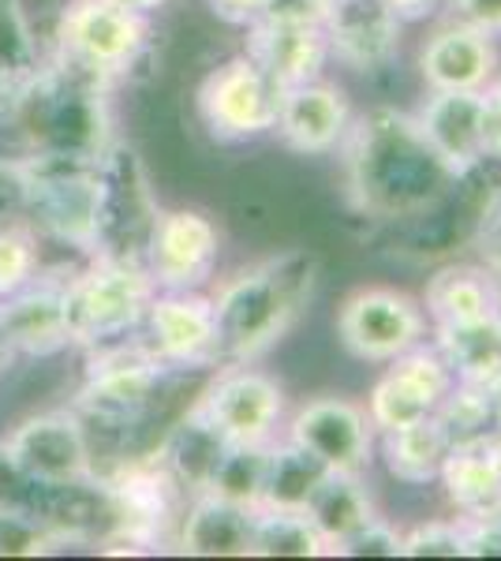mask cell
<instances>
[{"mask_svg": "<svg viewBox=\"0 0 501 561\" xmlns=\"http://www.w3.org/2000/svg\"><path fill=\"white\" fill-rule=\"evenodd\" d=\"M337 150L344 153L352 206L382 225L419 221L457 184V173L434 153L415 116L400 108L352 116Z\"/></svg>", "mask_w": 501, "mask_h": 561, "instance_id": "1", "label": "cell"}, {"mask_svg": "<svg viewBox=\"0 0 501 561\" xmlns=\"http://www.w3.org/2000/svg\"><path fill=\"white\" fill-rule=\"evenodd\" d=\"M109 90L83 68L42 57L0 102V158H102L116 139Z\"/></svg>", "mask_w": 501, "mask_h": 561, "instance_id": "2", "label": "cell"}, {"mask_svg": "<svg viewBox=\"0 0 501 561\" xmlns=\"http://www.w3.org/2000/svg\"><path fill=\"white\" fill-rule=\"evenodd\" d=\"M318 277H322V259L315 251L285 248L225 280L217 296H209L217 314L221 364H254L270 348H277L311 307Z\"/></svg>", "mask_w": 501, "mask_h": 561, "instance_id": "3", "label": "cell"}, {"mask_svg": "<svg viewBox=\"0 0 501 561\" xmlns=\"http://www.w3.org/2000/svg\"><path fill=\"white\" fill-rule=\"evenodd\" d=\"M20 221L42 243L90 255L98 221V158H20Z\"/></svg>", "mask_w": 501, "mask_h": 561, "instance_id": "4", "label": "cell"}, {"mask_svg": "<svg viewBox=\"0 0 501 561\" xmlns=\"http://www.w3.org/2000/svg\"><path fill=\"white\" fill-rule=\"evenodd\" d=\"M153 293L158 288L143 262L87 255L83 266L68 274L71 348L87 352L139 333Z\"/></svg>", "mask_w": 501, "mask_h": 561, "instance_id": "5", "label": "cell"}, {"mask_svg": "<svg viewBox=\"0 0 501 561\" xmlns=\"http://www.w3.org/2000/svg\"><path fill=\"white\" fill-rule=\"evenodd\" d=\"M150 15L109 0H68L53 20L49 57L116 83L143 60L150 45Z\"/></svg>", "mask_w": 501, "mask_h": 561, "instance_id": "6", "label": "cell"}, {"mask_svg": "<svg viewBox=\"0 0 501 561\" xmlns=\"http://www.w3.org/2000/svg\"><path fill=\"white\" fill-rule=\"evenodd\" d=\"M158 214L161 206L139 150L113 139V147L98 158V221L90 255L143 262Z\"/></svg>", "mask_w": 501, "mask_h": 561, "instance_id": "7", "label": "cell"}, {"mask_svg": "<svg viewBox=\"0 0 501 561\" xmlns=\"http://www.w3.org/2000/svg\"><path fill=\"white\" fill-rule=\"evenodd\" d=\"M0 468L15 483H76L94 476V449L76 409L34 412L0 438Z\"/></svg>", "mask_w": 501, "mask_h": 561, "instance_id": "8", "label": "cell"}, {"mask_svg": "<svg viewBox=\"0 0 501 561\" xmlns=\"http://www.w3.org/2000/svg\"><path fill=\"white\" fill-rule=\"evenodd\" d=\"M277 105L281 87L243 53L206 71L195 90L198 121L217 142H254L273 135Z\"/></svg>", "mask_w": 501, "mask_h": 561, "instance_id": "9", "label": "cell"}, {"mask_svg": "<svg viewBox=\"0 0 501 561\" xmlns=\"http://www.w3.org/2000/svg\"><path fill=\"white\" fill-rule=\"evenodd\" d=\"M243 57H251L281 90L322 79L330 65L322 15L304 0H281L277 8L243 26Z\"/></svg>", "mask_w": 501, "mask_h": 561, "instance_id": "10", "label": "cell"}, {"mask_svg": "<svg viewBox=\"0 0 501 561\" xmlns=\"http://www.w3.org/2000/svg\"><path fill=\"white\" fill-rule=\"evenodd\" d=\"M431 322L423 304L397 288H355L337 311V337L363 364H389L408 348L423 345Z\"/></svg>", "mask_w": 501, "mask_h": 561, "instance_id": "11", "label": "cell"}, {"mask_svg": "<svg viewBox=\"0 0 501 561\" xmlns=\"http://www.w3.org/2000/svg\"><path fill=\"white\" fill-rule=\"evenodd\" d=\"M221 259V229L203 210H161L143 266L161 293H198Z\"/></svg>", "mask_w": 501, "mask_h": 561, "instance_id": "12", "label": "cell"}, {"mask_svg": "<svg viewBox=\"0 0 501 561\" xmlns=\"http://www.w3.org/2000/svg\"><path fill=\"white\" fill-rule=\"evenodd\" d=\"M139 337L172 370H206L221 364L214 300L198 293H153Z\"/></svg>", "mask_w": 501, "mask_h": 561, "instance_id": "13", "label": "cell"}, {"mask_svg": "<svg viewBox=\"0 0 501 561\" xmlns=\"http://www.w3.org/2000/svg\"><path fill=\"white\" fill-rule=\"evenodd\" d=\"M453 370L445 367L442 352L423 341V345L408 348L405 356L389 359L386 375L378 378L367 397V415L375 423V434L397 431L408 423H419L442 404V397L453 389Z\"/></svg>", "mask_w": 501, "mask_h": 561, "instance_id": "14", "label": "cell"}, {"mask_svg": "<svg viewBox=\"0 0 501 561\" xmlns=\"http://www.w3.org/2000/svg\"><path fill=\"white\" fill-rule=\"evenodd\" d=\"M198 409L209 415V423L229 442L262 446V442H273V434H277V423L285 415V393L262 370L232 364L198 393Z\"/></svg>", "mask_w": 501, "mask_h": 561, "instance_id": "15", "label": "cell"}, {"mask_svg": "<svg viewBox=\"0 0 501 561\" xmlns=\"http://www.w3.org/2000/svg\"><path fill=\"white\" fill-rule=\"evenodd\" d=\"M288 442L307 449L326 468L363 472L375 454V423L367 409L344 397H318L304 404L288 423Z\"/></svg>", "mask_w": 501, "mask_h": 561, "instance_id": "16", "label": "cell"}, {"mask_svg": "<svg viewBox=\"0 0 501 561\" xmlns=\"http://www.w3.org/2000/svg\"><path fill=\"white\" fill-rule=\"evenodd\" d=\"M330 60L355 76H382L394 68L405 23L382 0H337L322 12Z\"/></svg>", "mask_w": 501, "mask_h": 561, "instance_id": "17", "label": "cell"}, {"mask_svg": "<svg viewBox=\"0 0 501 561\" xmlns=\"http://www.w3.org/2000/svg\"><path fill=\"white\" fill-rule=\"evenodd\" d=\"M0 325H4V337L12 345L15 359H45L71 348L68 277L38 274L20 293L4 296L0 300Z\"/></svg>", "mask_w": 501, "mask_h": 561, "instance_id": "18", "label": "cell"}, {"mask_svg": "<svg viewBox=\"0 0 501 561\" xmlns=\"http://www.w3.org/2000/svg\"><path fill=\"white\" fill-rule=\"evenodd\" d=\"M412 116L434 153L457 176L471 173L479 161L490 158L482 90H431V98Z\"/></svg>", "mask_w": 501, "mask_h": 561, "instance_id": "19", "label": "cell"}, {"mask_svg": "<svg viewBox=\"0 0 501 561\" xmlns=\"http://www.w3.org/2000/svg\"><path fill=\"white\" fill-rule=\"evenodd\" d=\"M352 124V105L341 87L311 79V83L285 87L277 105L273 135L293 153H333Z\"/></svg>", "mask_w": 501, "mask_h": 561, "instance_id": "20", "label": "cell"}, {"mask_svg": "<svg viewBox=\"0 0 501 561\" xmlns=\"http://www.w3.org/2000/svg\"><path fill=\"white\" fill-rule=\"evenodd\" d=\"M419 76L431 90H482L498 76L494 34L449 20L426 38L419 53Z\"/></svg>", "mask_w": 501, "mask_h": 561, "instance_id": "21", "label": "cell"}, {"mask_svg": "<svg viewBox=\"0 0 501 561\" xmlns=\"http://www.w3.org/2000/svg\"><path fill=\"white\" fill-rule=\"evenodd\" d=\"M254 510L217 494H191L177 524V547L191 558H248Z\"/></svg>", "mask_w": 501, "mask_h": 561, "instance_id": "22", "label": "cell"}, {"mask_svg": "<svg viewBox=\"0 0 501 561\" xmlns=\"http://www.w3.org/2000/svg\"><path fill=\"white\" fill-rule=\"evenodd\" d=\"M225 446H229V438L209 423V415L198 409V401H191L187 409L169 423V431L161 434L158 449H153V460H158V465L177 479L180 491L191 497V494L206 491Z\"/></svg>", "mask_w": 501, "mask_h": 561, "instance_id": "23", "label": "cell"}, {"mask_svg": "<svg viewBox=\"0 0 501 561\" xmlns=\"http://www.w3.org/2000/svg\"><path fill=\"white\" fill-rule=\"evenodd\" d=\"M501 311V277L487 262H445L426 277L423 314L434 325L471 322Z\"/></svg>", "mask_w": 501, "mask_h": 561, "instance_id": "24", "label": "cell"}, {"mask_svg": "<svg viewBox=\"0 0 501 561\" xmlns=\"http://www.w3.org/2000/svg\"><path fill=\"white\" fill-rule=\"evenodd\" d=\"M304 517L315 524V531L326 542V554H333L344 539L355 536L367 520L378 517L375 497H371L367 483H363L360 472H341V468H330L318 486L311 491L304 505Z\"/></svg>", "mask_w": 501, "mask_h": 561, "instance_id": "25", "label": "cell"}, {"mask_svg": "<svg viewBox=\"0 0 501 561\" xmlns=\"http://www.w3.org/2000/svg\"><path fill=\"white\" fill-rule=\"evenodd\" d=\"M439 483L457 510V517H487L501 510V457L494 442H468L453 446L442 465Z\"/></svg>", "mask_w": 501, "mask_h": 561, "instance_id": "26", "label": "cell"}, {"mask_svg": "<svg viewBox=\"0 0 501 561\" xmlns=\"http://www.w3.org/2000/svg\"><path fill=\"white\" fill-rule=\"evenodd\" d=\"M431 337V345L442 352L445 367L453 370L457 382L494 386V378L501 375V311L471 322L434 325Z\"/></svg>", "mask_w": 501, "mask_h": 561, "instance_id": "27", "label": "cell"}, {"mask_svg": "<svg viewBox=\"0 0 501 561\" xmlns=\"http://www.w3.org/2000/svg\"><path fill=\"white\" fill-rule=\"evenodd\" d=\"M382 465L386 472L397 479V483L408 486H426L442 476V465L449 457V438L439 427L434 415L419 423H408V427L397 431H382Z\"/></svg>", "mask_w": 501, "mask_h": 561, "instance_id": "28", "label": "cell"}, {"mask_svg": "<svg viewBox=\"0 0 501 561\" xmlns=\"http://www.w3.org/2000/svg\"><path fill=\"white\" fill-rule=\"evenodd\" d=\"M330 468L322 460H315L307 449H299L296 442H270L266 457V479H262V502L259 510H288L304 513L307 497L318 486Z\"/></svg>", "mask_w": 501, "mask_h": 561, "instance_id": "29", "label": "cell"}, {"mask_svg": "<svg viewBox=\"0 0 501 561\" xmlns=\"http://www.w3.org/2000/svg\"><path fill=\"white\" fill-rule=\"evenodd\" d=\"M434 420L445 431L449 446H468V442L494 438V431L501 427V409L490 386L453 382V389L434 409Z\"/></svg>", "mask_w": 501, "mask_h": 561, "instance_id": "30", "label": "cell"}, {"mask_svg": "<svg viewBox=\"0 0 501 561\" xmlns=\"http://www.w3.org/2000/svg\"><path fill=\"white\" fill-rule=\"evenodd\" d=\"M326 542L304 513L254 510L248 558H322Z\"/></svg>", "mask_w": 501, "mask_h": 561, "instance_id": "31", "label": "cell"}, {"mask_svg": "<svg viewBox=\"0 0 501 561\" xmlns=\"http://www.w3.org/2000/svg\"><path fill=\"white\" fill-rule=\"evenodd\" d=\"M266 457H270V442H262V446H240V442H229L203 494H217V497H225V502L259 510L262 479H266Z\"/></svg>", "mask_w": 501, "mask_h": 561, "instance_id": "32", "label": "cell"}, {"mask_svg": "<svg viewBox=\"0 0 501 561\" xmlns=\"http://www.w3.org/2000/svg\"><path fill=\"white\" fill-rule=\"evenodd\" d=\"M42 270V240L23 221L0 225V300L31 285Z\"/></svg>", "mask_w": 501, "mask_h": 561, "instance_id": "33", "label": "cell"}, {"mask_svg": "<svg viewBox=\"0 0 501 561\" xmlns=\"http://www.w3.org/2000/svg\"><path fill=\"white\" fill-rule=\"evenodd\" d=\"M42 57L45 53L38 49V38L26 23L20 0H0V71L15 83L20 76L38 68Z\"/></svg>", "mask_w": 501, "mask_h": 561, "instance_id": "34", "label": "cell"}, {"mask_svg": "<svg viewBox=\"0 0 501 561\" xmlns=\"http://www.w3.org/2000/svg\"><path fill=\"white\" fill-rule=\"evenodd\" d=\"M64 542L15 502H0V558H42Z\"/></svg>", "mask_w": 501, "mask_h": 561, "instance_id": "35", "label": "cell"}, {"mask_svg": "<svg viewBox=\"0 0 501 561\" xmlns=\"http://www.w3.org/2000/svg\"><path fill=\"white\" fill-rule=\"evenodd\" d=\"M400 558H468V539H464V520H426L419 528L405 531L400 539Z\"/></svg>", "mask_w": 501, "mask_h": 561, "instance_id": "36", "label": "cell"}, {"mask_svg": "<svg viewBox=\"0 0 501 561\" xmlns=\"http://www.w3.org/2000/svg\"><path fill=\"white\" fill-rule=\"evenodd\" d=\"M400 539H405V531H397L386 517H375L363 524L355 536L344 539L333 554L337 558H400Z\"/></svg>", "mask_w": 501, "mask_h": 561, "instance_id": "37", "label": "cell"}, {"mask_svg": "<svg viewBox=\"0 0 501 561\" xmlns=\"http://www.w3.org/2000/svg\"><path fill=\"white\" fill-rule=\"evenodd\" d=\"M464 539H468V558H501V510L487 517H460Z\"/></svg>", "mask_w": 501, "mask_h": 561, "instance_id": "38", "label": "cell"}, {"mask_svg": "<svg viewBox=\"0 0 501 561\" xmlns=\"http://www.w3.org/2000/svg\"><path fill=\"white\" fill-rule=\"evenodd\" d=\"M449 8V20L479 26L487 34H501V0H445Z\"/></svg>", "mask_w": 501, "mask_h": 561, "instance_id": "39", "label": "cell"}, {"mask_svg": "<svg viewBox=\"0 0 501 561\" xmlns=\"http://www.w3.org/2000/svg\"><path fill=\"white\" fill-rule=\"evenodd\" d=\"M476 240H479V248H482V259H487V266L501 277V187H498V195L490 198L487 214H482V221H479V229H476Z\"/></svg>", "mask_w": 501, "mask_h": 561, "instance_id": "40", "label": "cell"}, {"mask_svg": "<svg viewBox=\"0 0 501 561\" xmlns=\"http://www.w3.org/2000/svg\"><path fill=\"white\" fill-rule=\"evenodd\" d=\"M281 0H206V8L217 15V20L232 23V26H248L259 15H266L270 8H277Z\"/></svg>", "mask_w": 501, "mask_h": 561, "instance_id": "41", "label": "cell"}, {"mask_svg": "<svg viewBox=\"0 0 501 561\" xmlns=\"http://www.w3.org/2000/svg\"><path fill=\"white\" fill-rule=\"evenodd\" d=\"M482 105H487V153L501 161V71L482 87Z\"/></svg>", "mask_w": 501, "mask_h": 561, "instance_id": "42", "label": "cell"}, {"mask_svg": "<svg viewBox=\"0 0 501 561\" xmlns=\"http://www.w3.org/2000/svg\"><path fill=\"white\" fill-rule=\"evenodd\" d=\"M382 4H386L400 23H419V20H431L442 8V0H382Z\"/></svg>", "mask_w": 501, "mask_h": 561, "instance_id": "43", "label": "cell"}, {"mask_svg": "<svg viewBox=\"0 0 501 561\" xmlns=\"http://www.w3.org/2000/svg\"><path fill=\"white\" fill-rule=\"evenodd\" d=\"M109 4H121V8H132V12H158L166 0H109Z\"/></svg>", "mask_w": 501, "mask_h": 561, "instance_id": "44", "label": "cell"}, {"mask_svg": "<svg viewBox=\"0 0 501 561\" xmlns=\"http://www.w3.org/2000/svg\"><path fill=\"white\" fill-rule=\"evenodd\" d=\"M12 364H15V352H12V345H8V337H4V325H0V375H4Z\"/></svg>", "mask_w": 501, "mask_h": 561, "instance_id": "45", "label": "cell"}, {"mask_svg": "<svg viewBox=\"0 0 501 561\" xmlns=\"http://www.w3.org/2000/svg\"><path fill=\"white\" fill-rule=\"evenodd\" d=\"M304 4H307V8H315V12L322 15L326 8H333V4H337V0H304Z\"/></svg>", "mask_w": 501, "mask_h": 561, "instance_id": "46", "label": "cell"}, {"mask_svg": "<svg viewBox=\"0 0 501 561\" xmlns=\"http://www.w3.org/2000/svg\"><path fill=\"white\" fill-rule=\"evenodd\" d=\"M8 87H12V79L4 76V71H0V102H4V94H8Z\"/></svg>", "mask_w": 501, "mask_h": 561, "instance_id": "47", "label": "cell"}, {"mask_svg": "<svg viewBox=\"0 0 501 561\" xmlns=\"http://www.w3.org/2000/svg\"><path fill=\"white\" fill-rule=\"evenodd\" d=\"M490 389H494V401H498V409H501V375L494 378V386H490Z\"/></svg>", "mask_w": 501, "mask_h": 561, "instance_id": "48", "label": "cell"}, {"mask_svg": "<svg viewBox=\"0 0 501 561\" xmlns=\"http://www.w3.org/2000/svg\"><path fill=\"white\" fill-rule=\"evenodd\" d=\"M490 442H494V449H498V457H501V427L494 431V438H490Z\"/></svg>", "mask_w": 501, "mask_h": 561, "instance_id": "49", "label": "cell"}]
</instances>
